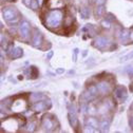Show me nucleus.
<instances>
[{
	"mask_svg": "<svg viewBox=\"0 0 133 133\" xmlns=\"http://www.w3.org/2000/svg\"><path fill=\"white\" fill-rule=\"evenodd\" d=\"M53 55H54V52H53V51H49V52H48V54H46V59H48V60H50V59H51V58L53 57Z\"/></svg>",
	"mask_w": 133,
	"mask_h": 133,
	"instance_id": "nucleus-27",
	"label": "nucleus"
},
{
	"mask_svg": "<svg viewBox=\"0 0 133 133\" xmlns=\"http://www.w3.org/2000/svg\"><path fill=\"white\" fill-rule=\"evenodd\" d=\"M37 1H38L39 5H42V3H43V0H37Z\"/></svg>",
	"mask_w": 133,
	"mask_h": 133,
	"instance_id": "nucleus-36",
	"label": "nucleus"
},
{
	"mask_svg": "<svg viewBox=\"0 0 133 133\" xmlns=\"http://www.w3.org/2000/svg\"><path fill=\"white\" fill-rule=\"evenodd\" d=\"M64 20V13L61 10H50L44 14L43 22L49 29H58Z\"/></svg>",
	"mask_w": 133,
	"mask_h": 133,
	"instance_id": "nucleus-1",
	"label": "nucleus"
},
{
	"mask_svg": "<svg viewBox=\"0 0 133 133\" xmlns=\"http://www.w3.org/2000/svg\"><path fill=\"white\" fill-rule=\"evenodd\" d=\"M114 96L115 98H117L121 103H124L127 97H128V94H127V91H126V88L124 86H118L114 89Z\"/></svg>",
	"mask_w": 133,
	"mask_h": 133,
	"instance_id": "nucleus-5",
	"label": "nucleus"
},
{
	"mask_svg": "<svg viewBox=\"0 0 133 133\" xmlns=\"http://www.w3.org/2000/svg\"><path fill=\"white\" fill-rule=\"evenodd\" d=\"M2 15L5 21L10 24H16L17 22H19L18 11L14 8H4L2 10Z\"/></svg>",
	"mask_w": 133,
	"mask_h": 133,
	"instance_id": "nucleus-2",
	"label": "nucleus"
},
{
	"mask_svg": "<svg viewBox=\"0 0 133 133\" xmlns=\"http://www.w3.org/2000/svg\"><path fill=\"white\" fill-rule=\"evenodd\" d=\"M81 98L84 99L85 102H87V103H89V102H92V101H94V99L96 98V95H94L90 90H86L84 93H82V95H81Z\"/></svg>",
	"mask_w": 133,
	"mask_h": 133,
	"instance_id": "nucleus-14",
	"label": "nucleus"
},
{
	"mask_svg": "<svg viewBox=\"0 0 133 133\" xmlns=\"http://www.w3.org/2000/svg\"><path fill=\"white\" fill-rule=\"evenodd\" d=\"M32 1H33V0H23V3H24V5H25V6L30 8V6H31V4H32Z\"/></svg>",
	"mask_w": 133,
	"mask_h": 133,
	"instance_id": "nucleus-28",
	"label": "nucleus"
},
{
	"mask_svg": "<svg viewBox=\"0 0 133 133\" xmlns=\"http://www.w3.org/2000/svg\"><path fill=\"white\" fill-rule=\"evenodd\" d=\"M105 2H106V0H96V1H95L96 5H104Z\"/></svg>",
	"mask_w": 133,
	"mask_h": 133,
	"instance_id": "nucleus-30",
	"label": "nucleus"
},
{
	"mask_svg": "<svg viewBox=\"0 0 133 133\" xmlns=\"http://www.w3.org/2000/svg\"><path fill=\"white\" fill-rule=\"evenodd\" d=\"M102 26L104 29H110L111 28V21L108 19V18H105L103 21H102Z\"/></svg>",
	"mask_w": 133,
	"mask_h": 133,
	"instance_id": "nucleus-22",
	"label": "nucleus"
},
{
	"mask_svg": "<svg viewBox=\"0 0 133 133\" xmlns=\"http://www.w3.org/2000/svg\"><path fill=\"white\" fill-rule=\"evenodd\" d=\"M109 44H110V40L106 37H97L95 39V42H94V45L98 49H105Z\"/></svg>",
	"mask_w": 133,
	"mask_h": 133,
	"instance_id": "nucleus-11",
	"label": "nucleus"
},
{
	"mask_svg": "<svg viewBox=\"0 0 133 133\" xmlns=\"http://www.w3.org/2000/svg\"><path fill=\"white\" fill-rule=\"evenodd\" d=\"M88 55V51H84L82 52V57H86Z\"/></svg>",
	"mask_w": 133,
	"mask_h": 133,
	"instance_id": "nucleus-33",
	"label": "nucleus"
},
{
	"mask_svg": "<svg viewBox=\"0 0 133 133\" xmlns=\"http://www.w3.org/2000/svg\"><path fill=\"white\" fill-rule=\"evenodd\" d=\"M56 73L57 74H63L64 73V69L63 68H58V69H56Z\"/></svg>",
	"mask_w": 133,
	"mask_h": 133,
	"instance_id": "nucleus-31",
	"label": "nucleus"
},
{
	"mask_svg": "<svg viewBox=\"0 0 133 133\" xmlns=\"http://www.w3.org/2000/svg\"><path fill=\"white\" fill-rule=\"evenodd\" d=\"M69 122L73 128H77L78 118H77V114H76V109L73 105L69 106Z\"/></svg>",
	"mask_w": 133,
	"mask_h": 133,
	"instance_id": "nucleus-6",
	"label": "nucleus"
},
{
	"mask_svg": "<svg viewBox=\"0 0 133 133\" xmlns=\"http://www.w3.org/2000/svg\"><path fill=\"white\" fill-rule=\"evenodd\" d=\"M38 6H39V3H38L37 0H33V1H32V4H31V8H32L33 10H37Z\"/></svg>",
	"mask_w": 133,
	"mask_h": 133,
	"instance_id": "nucleus-26",
	"label": "nucleus"
},
{
	"mask_svg": "<svg viewBox=\"0 0 133 133\" xmlns=\"http://www.w3.org/2000/svg\"><path fill=\"white\" fill-rule=\"evenodd\" d=\"M131 59H133V51H132V52H130V53H128L127 55H125V56L121 57L119 62H125V61H128V60H131Z\"/></svg>",
	"mask_w": 133,
	"mask_h": 133,
	"instance_id": "nucleus-21",
	"label": "nucleus"
},
{
	"mask_svg": "<svg viewBox=\"0 0 133 133\" xmlns=\"http://www.w3.org/2000/svg\"><path fill=\"white\" fill-rule=\"evenodd\" d=\"M79 14H80V17H81L82 19H88V18L90 17V10L85 6V8L80 9Z\"/></svg>",
	"mask_w": 133,
	"mask_h": 133,
	"instance_id": "nucleus-18",
	"label": "nucleus"
},
{
	"mask_svg": "<svg viewBox=\"0 0 133 133\" xmlns=\"http://www.w3.org/2000/svg\"><path fill=\"white\" fill-rule=\"evenodd\" d=\"M130 91L133 92V82H131V85H130Z\"/></svg>",
	"mask_w": 133,
	"mask_h": 133,
	"instance_id": "nucleus-35",
	"label": "nucleus"
},
{
	"mask_svg": "<svg viewBox=\"0 0 133 133\" xmlns=\"http://www.w3.org/2000/svg\"><path fill=\"white\" fill-rule=\"evenodd\" d=\"M80 110L82 111V113H84V114H86V113L89 112V105L87 104V102H85V103H82V104H81V106H80Z\"/></svg>",
	"mask_w": 133,
	"mask_h": 133,
	"instance_id": "nucleus-23",
	"label": "nucleus"
},
{
	"mask_svg": "<svg viewBox=\"0 0 133 133\" xmlns=\"http://www.w3.org/2000/svg\"><path fill=\"white\" fill-rule=\"evenodd\" d=\"M46 6L50 10H61L64 6L62 0H48Z\"/></svg>",
	"mask_w": 133,
	"mask_h": 133,
	"instance_id": "nucleus-10",
	"label": "nucleus"
},
{
	"mask_svg": "<svg viewBox=\"0 0 133 133\" xmlns=\"http://www.w3.org/2000/svg\"><path fill=\"white\" fill-rule=\"evenodd\" d=\"M50 108H51V104L46 105V102H43V101L35 102L32 107V109L36 112H41V111H44L45 109H50Z\"/></svg>",
	"mask_w": 133,
	"mask_h": 133,
	"instance_id": "nucleus-9",
	"label": "nucleus"
},
{
	"mask_svg": "<svg viewBox=\"0 0 133 133\" xmlns=\"http://www.w3.org/2000/svg\"><path fill=\"white\" fill-rule=\"evenodd\" d=\"M9 55H10V57L12 59H17V58H20L23 55V51H22L21 48L16 46V48H14L12 51L9 53Z\"/></svg>",
	"mask_w": 133,
	"mask_h": 133,
	"instance_id": "nucleus-12",
	"label": "nucleus"
},
{
	"mask_svg": "<svg viewBox=\"0 0 133 133\" xmlns=\"http://www.w3.org/2000/svg\"><path fill=\"white\" fill-rule=\"evenodd\" d=\"M55 124H56V118H54L52 115H44L42 119H41V127L48 131V132H51L53 130H55Z\"/></svg>",
	"mask_w": 133,
	"mask_h": 133,
	"instance_id": "nucleus-4",
	"label": "nucleus"
},
{
	"mask_svg": "<svg viewBox=\"0 0 133 133\" xmlns=\"http://www.w3.org/2000/svg\"><path fill=\"white\" fill-rule=\"evenodd\" d=\"M129 40H130L131 42H133V31H131V32H130V37H129Z\"/></svg>",
	"mask_w": 133,
	"mask_h": 133,
	"instance_id": "nucleus-32",
	"label": "nucleus"
},
{
	"mask_svg": "<svg viewBox=\"0 0 133 133\" xmlns=\"http://www.w3.org/2000/svg\"><path fill=\"white\" fill-rule=\"evenodd\" d=\"M97 89H98V92L99 94H102V95H107L110 93L111 91V85L109 84L108 81L106 80H103V81H99L98 84L96 85Z\"/></svg>",
	"mask_w": 133,
	"mask_h": 133,
	"instance_id": "nucleus-7",
	"label": "nucleus"
},
{
	"mask_svg": "<svg viewBox=\"0 0 133 133\" xmlns=\"http://www.w3.org/2000/svg\"><path fill=\"white\" fill-rule=\"evenodd\" d=\"M111 121L110 119H103L101 123H99V128H101V131H107L110 127Z\"/></svg>",
	"mask_w": 133,
	"mask_h": 133,
	"instance_id": "nucleus-17",
	"label": "nucleus"
},
{
	"mask_svg": "<svg viewBox=\"0 0 133 133\" xmlns=\"http://www.w3.org/2000/svg\"><path fill=\"white\" fill-rule=\"evenodd\" d=\"M130 30L129 29H124L121 33V35H119V38L123 42H127L129 40V37H130Z\"/></svg>",
	"mask_w": 133,
	"mask_h": 133,
	"instance_id": "nucleus-16",
	"label": "nucleus"
},
{
	"mask_svg": "<svg viewBox=\"0 0 133 133\" xmlns=\"http://www.w3.org/2000/svg\"><path fill=\"white\" fill-rule=\"evenodd\" d=\"M78 53H79V50H78L77 48H75V49L73 50V61H74V62L77 61V55H78Z\"/></svg>",
	"mask_w": 133,
	"mask_h": 133,
	"instance_id": "nucleus-25",
	"label": "nucleus"
},
{
	"mask_svg": "<svg viewBox=\"0 0 133 133\" xmlns=\"http://www.w3.org/2000/svg\"><path fill=\"white\" fill-rule=\"evenodd\" d=\"M43 98H45L43 95H41V94H39V93H33L32 95H31V99L33 102H38V101H41V99H43Z\"/></svg>",
	"mask_w": 133,
	"mask_h": 133,
	"instance_id": "nucleus-20",
	"label": "nucleus"
},
{
	"mask_svg": "<svg viewBox=\"0 0 133 133\" xmlns=\"http://www.w3.org/2000/svg\"><path fill=\"white\" fill-rule=\"evenodd\" d=\"M32 43H33V45L36 46V48H39L41 45V43H42V35H41V33L37 29H34V31H33Z\"/></svg>",
	"mask_w": 133,
	"mask_h": 133,
	"instance_id": "nucleus-8",
	"label": "nucleus"
},
{
	"mask_svg": "<svg viewBox=\"0 0 133 133\" xmlns=\"http://www.w3.org/2000/svg\"><path fill=\"white\" fill-rule=\"evenodd\" d=\"M89 1H90V3H93V2H95V1H96V0H89Z\"/></svg>",
	"mask_w": 133,
	"mask_h": 133,
	"instance_id": "nucleus-38",
	"label": "nucleus"
},
{
	"mask_svg": "<svg viewBox=\"0 0 133 133\" xmlns=\"http://www.w3.org/2000/svg\"><path fill=\"white\" fill-rule=\"evenodd\" d=\"M69 74H74V70H72V71H69Z\"/></svg>",
	"mask_w": 133,
	"mask_h": 133,
	"instance_id": "nucleus-37",
	"label": "nucleus"
},
{
	"mask_svg": "<svg viewBox=\"0 0 133 133\" xmlns=\"http://www.w3.org/2000/svg\"><path fill=\"white\" fill-rule=\"evenodd\" d=\"M106 13V6L105 5H97L95 9V17L96 18H101L105 15Z\"/></svg>",
	"mask_w": 133,
	"mask_h": 133,
	"instance_id": "nucleus-15",
	"label": "nucleus"
},
{
	"mask_svg": "<svg viewBox=\"0 0 133 133\" xmlns=\"http://www.w3.org/2000/svg\"><path fill=\"white\" fill-rule=\"evenodd\" d=\"M35 126H36V125H35L34 123H31V125H29V131H31V132L34 131V130H35Z\"/></svg>",
	"mask_w": 133,
	"mask_h": 133,
	"instance_id": "nucleus-29",
	"label": "nucleus"
},
{
	"mask_svg": "<svg viewBox=\"0 0 133 133\" xmlns=\"http://www.w3.org/2000/svg\"><path fill=\"white\" fill-rule=\"evenodd\" d=\"M125 71H126V73H127L129 76H133V64L128 65L127 68L125 69Z\"/></svg>",
	"mask_w": 133,
	"mask_h": 133,
	"instance_id": "nucleus-24",
	"label": "nucleus"
},
{
	"mask_svg": "<svg viewBox=\"0 0 133 133\" xmlns=\"http://www.w3.org/2000/svg\"><path fill=\"white\" fill-rule=\"evenodd\" d=\"M130 127H131V128H133V117L130 119Z\"/></svg>",
	"mask_w": 133,
	"mask_h": 133,
	"instance_id": "nucleus-34",
	"label": "nucleus"
},
{
	"mask_svg": "<svg viewBox=\"0 0 133 133\" xmlns=\"http://www.w3.org/2000/svg\"><path fill=\"white\" fill-rule=\"evenodd\" d=\"M87 125H89V126H91V127H93V128H95V129L99 128L98 121H97L96 118H94V117H89V118L87 119Z\"/></svg>",
	"mask_w": 133,
	"mask_h": 133,
	"instance_id": "nucleus-19",
	"label": "nucleus"
},
{
	"mask_svg": "<svg viewBox=\"0 0 133 133\" xmlns=\"http://www.w3.org/2000/svg\"><path fill=\"white\" fill-rule=\"evenodd\" d=\"M25 73L29 74V76H30L31 79H36L39 76L38 69L36 68V66H34V65H32V66H30V68H28L25 70Z\"/></svg>",
	"mask_w": 133,
	"mask_h": 133,
	"instance_id": "nucleus-13",
	"label": "nucleus"
},
{
	"mask_svg": "<svg viewBox=\"0 0 133 133\" xmlns=\"http://www.w3.org/2000/svg\"><path fill=\"white\" fill-rule=\"evenodd\" d=\"M18 33H19V36H20L21 39L28 40L30 38V35H31V24H30V22L26 21V20H22L19 23Z\"/></svg>",
	"mask_w": 133,
	"mask_h": 133,
	"instance_id": "nucleus-3",
	"label": "nucleus"
}]
</instances>
